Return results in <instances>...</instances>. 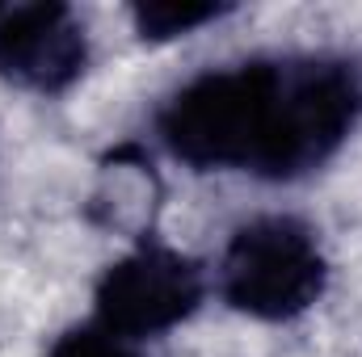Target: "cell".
Returning a JSON list of instances; mask_svg holds the SVG:
<instances>
[{
    "label": "cell",
    "instance_id": "277c9868",
    "mask_svg": "<svg viewBox=\"0 0 362 357\" xmlns=\"http://www.w3.org/2000/svg\"><path fill=\"white\" fill-rule=\"evenodd\" d=\"M89 68L85 21L68 4H21L0 13V76L30 92L72 89Z\"/></svg>",
    "mask_w": 362,
    "mask_h": 357
},
{
    "label": "cell",
    "instance_id": "8992f818",
    "mask_svg": "<svg viewBox=\"0 0 362 357\" xmlns=\"http://www.w3.org/2000/svg\"><path fill=\"white\" fill-rule=\"evenodd\" d=\"M47 357H135V353H131L127 341L101 332L97 324H81V328H68V332L51 345Z\"/></svg>",
    "mask_w": 362,
    "mask_h": 357
},
{
    "label": "cell",
    "instance_id": "5b68a950",
    "mask_svg": "<svg viewBox=\"0 0 362 357\" xmlns=\"http://www.w3.org/2000/svg\"><path fill=\"white\" fill-rule=\"evenodd\" d=\"M228 8L223 4H194V0H152V4H139L135 8V30L152 42H169V38H185L194 34L198 25L206 21H219Z\"/></svg>",
    "mask_w": 362,
    "mask_h": 357
},
{
    "label": "cell",
    "instance_id": "52a82bcc",
    "mask_svg": "<svg viewBox=\"0 0 362 357\" xmlns=\"http://www.w3.org/2000/svg\"><path fill=\"white\" fill-rule=\"evenodd\" d=\"M0 13H4V8H0Z\"/></svg>",
    "mask_w": 362,
    "mask_h": 357
},
{
    "label": "cell",
    "instance_id": "3957f363",
    "mask_svg": "<svg viewBox=\"0 0 362 357\" xmlns=\"http://www.w3.org/2000/svg\"><path fill=\"white\" fill-rule=\"evenodd\" d=\"M206 277L185 253L144 240L101 269L93 286V324L118 341H148L198 311Z\"/></svg>",
    "mask_w": 362,
    "mask_h": 357
},
{
    "label": "cell",
    "instance_id": "7a4b0ae2",
    "mask_svg": "<svg viewBox=\"0 0 362 357\" xmlns=\"http://www.w3.org/2000/svg\"><path fill=\"white\" fill-rule=\"evenodd\" d=\"M329 286V261L316 231L295 214H262L232 231L219 261V294L253 320H295Z\"/></svg>",
    "mask_w": 362,
    "mask_h": 357
},
{
    "label": "cell",
    "instance_id": "6da1fadb",
    "mask_svg": "<svg viewBox=\"0 0 362 357\" xmlns=\"http://www.w3.org/2000/svg\"><path fill=\"white\" fill-rule=\"evenodd\" d=\"M362 76L333 55H253L206 68L169 92L152 118L160 147L198 173L299 181L350 139Z\"/></svg>",
    "mask_w": 362,
    "mask_h": 357
}]
</instances>
